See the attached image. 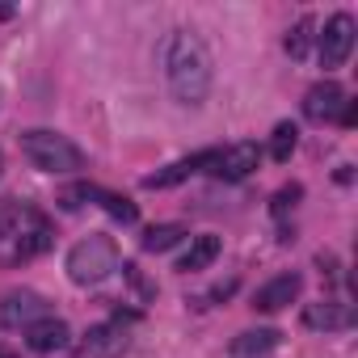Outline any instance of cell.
Here are the masks:
<instances>
[{"label":"cell","instance_id":"1","mask_svg":"<svg viewBox=\"0 0 358 358\" xmlns=\"http://www.w3.org/2000/svg\"><path fill=\"white\" fill-rule=\"evenodd\" d=\"M164 80H169V93L182 101V106H203L207 93H211V51L207 43L194 34V30H173L164 38Z\"/></svg>","mask_w":358,"mask_h":358},{"label":"cell","instance_id":"2","mask_svg":"<svg viewBox=\"0 0 358 358\" xmlns=\"http://www.w3.org/2000/svg\"><path fill=\"white\" fill-rule=\"evenodd\" d=\"M22 156H26L34 169H43V173H80V169H85V152H80L68 135L43 131V127L22 131Z\"/></svg>","mask_w":358,"mask_h":358},{"label":"cell","instance_id":"3","mask_svg":"<svg viewBox=\"0 0 358 358\" xmlns=\"http://www.w3.org/2000/svg\"><path fill=\"white\" fill-rule=\"evenodd\" d=\"M64 270H68V278H72L76 287H93V282H101V278H110V274L118 270V245L97 232V236L72 245Z\"/></svg>","mask_w":358,"mask_h":358},{"label":"cell","instance_id":"4","mask_svg":"<svg viewBox=\"0 0 358 358\" xmlns=\"http://www.w3.org/2000/svg\"><path fill=\"white\" fill-rule=\"evenodd\" d=\"M354 34H358V26H354V17L350 13H333L329 22H324V30L316 34L320 38V68H341L345 59H350V51H354Z\"/></svg>","mask_w":358,"mask_h":358},{"label":"cell","instance_id":"5","mask_svg":"<svg viewBox=\"0 0 358 358\" xmlns=\"http://www.w3.org/2000/svg\"><path fill=\"white\" fill-rule=\"evenodd\" d=\"M38 320H47V299L38 291H9L0 299V324L5 329H30Z\"/></svg>","mask_w":358,"mask_h":358},{"label":"cell","instance_id":"6","mask_svg":"<svg viewBox=\"0 0 358 358\" xmlns=\"http://www.w3.org/2000/svg\"><path fill=\"white\" fill-rule=\"evenodd\" d=\"M257 160H262L257 143H232V148H220L211 156V173L224 177V182H245V177L257 169Z\"/></svg>","mask_w":358,"mask_h":358},{"label":"cell","instance_id":"7","mask_svg":"<svg viewBox=\"0 0 358 358\" xmlns=\"http://www.w3.org/2000/svg\"><path fill=\"white\" fill-rule=\"evenodd\" d=\"M350 97H345V89L337 85V80H320V85H312L308 93H303V114L312 118V122H333V118H341V106H345Z\"/></svg>","mask_w":358,"mask_h":358},{"label":"cell","instance_id":"8","mask_svg":"<svg viewBox=\"0 0 358 358\" xmlns=\"http://www.w3.org/2000/svg\"><path fill=\"white\" fill-rule=\"evenodd\" d=\"M299 291H303V278H299V274H278V278H270L266 287H257L253 308H257V312H282L287 303L299 299Z\"/></svg>","mask_w":358,"mask_h":358},{"label":"cell","instance_id":"9","mask_svg":"<svg viewBox=\"0 0 358 358\" xmlns=\"http://www.w3.org/2000/svg\"><path fill=\"white\" fill-rule=\"evenodd\" d=\"M303 324L316 329V333H337V329H350L354 324V308L341 303V299H320V303H308L303 308Z\"/></svg>","mask_w":358,"mask_h":358},{"label":"cell","instance_id":"10","mask_svg":"<svg viewBox=\"0 0 358 358\" xmlns=\"http://www.w3.org/2000/svg\"><path fill=\"white\" fill-rule=\"evenodd\" d=\"M51 228H47V220L43 215H34V211H22V236H17V249H13V257L17 262H30V257H38V253H47L51 249Z\"/></svg>","mask_w":358,"mask_h":358},{"label":"cell","instance_id":"11","mask_svg":"<svg viewBox=\"0 0 358 358\" xmlns=\"http://www.w3.org/2000/svg\"><path fill=\"white\" fill-rule=\"evenodd\" d=\"M122 350H127L122 320H106V324H93L85 333V354H93V358H118Z\"/></svg>","mask_w":358,"mask_h":358},{"label":"cell","instance_id":"12","mask_svg":"<svg viewBox=\"0 0 358 358\" xmlns=\"http://www.w3.org/2000/svg\"><path fill=\"white\" fill-rule=\"evenodd\" d=\"M211 156H215V152H199V156H186V160H177V164L160 169V173H148V177H143V190H164V186L186 182L190 173H199V169H211Z\"/></svg>","mask_w":358,"mask_h":358},{"label":"cell","instance_id":"13","mask_svg":"<svg viewBox=\"0 0 358 358\" xmlns=\"http://www.w3.org/2000/svg\"><path fill=\"white\" fill-rule=\"evenodd\" d=\"M68 337H72V329H68L64 320H55V316H47V320H38V324H30V329H26V345H30L34 354L64 350V345H68Z\"/></svg>","mask_w":358,"mask_h":358},{"label":"cell","instance_id":"14","mask_svg":"<svg viewBox=\"0 0 358 358\" xmlns=\"http://www.w3.org/2000/svg\"><path fill=\"white\" fill-rule=\"evenodd\" d=\"M274 345H278V329H249V333L232 337L228 354L232 358H270Z\"/></svg>","mask_w":358,"mask_h":358},{"label":"cell","instance_id":"15","mask_svg":"<svg viewBox=\"0 0 358 358\" xmlns=\"http://www.w3.org/2000/svg\"><path fill=\"white\" fill-rule=\"evenodd\" d=\"M220 236H211V232H203V236H194L190 241V249L182 253V262H177V270H186V274H199V270H207L215 257H220Z\"/></svg>","mask_w":358,"mask_h":358},{"label":"cell","instance_id":"16","mask_svg":"<svg viewBox=\"0 0 358 358\" xmlns=\"http://www.w3.org/2000/svg\"><path fill=\"white\" fill-rule=\"evenodd\" d=\"M182 236H186L182 224H156V228L143 232V249H148V253H164V249H173Z\"/></svg>","mask_w":358,"mask_h":358},{"label":"cell","instance_id":"17","mask_svg":"<svg viewBox=\"0 0 358 358\" xmlns=\"http://www.w3.org/2000/svg\"><path fill=\"white\" fill-rule=\"evenodd\" d=\"M295 143H299V127H295V122H278V127H274V139H270V156H274L278 164H287L291 152H295Z\"/></svg>","mask_w":358,"mask_h":358},{"label":"cell","instance_id":"18","mask_svg":"<svg viewBox=\"0 0 358 358\" xmlns=\"http://www.w3.org/2000/svg\"><path fill=\"white\" fill-rule=\"evenodd\" d=\"M312 30H316V22H312V17H299V22H295V30L287 34V51H291V59H303V55H308Z\"/></svg>","mask_w":358,"mask_h":358},{"label":"cell","instance_id":"19","mask_svg":"<svg viewBox=\"0 0 358 358\" xmlns=\"http://www.w3.org/2000/svg\"><path fill=\"white\" fill-rule=\"evenodd\" d=\"M93 199H101V203H106V211H110L114 220H122V224H135V220H139V211H135V203H127V199H118V194H106V190H93Z\"/></svg>","mask_w":358,"mask_h":358},{"label":"cell","instance_id":"20","mask_svg":"<svg viewBox=\"0 0 358 358\" xmlns=\"http://www.w3.org/2000/svg\"><path fill=\"white\" fill-rule=\"evenodd\" d=\"M299 199H303V186H295V182H291V186H282V190L274 194L270 211H274V215H287V211H291V207H295Z\"/></svg>","mask_w":358,"mask_h":358},{"label":"cell","instance_id":"21","mask_svg":"<svg viewBox=\"0 0 358 358\" xmlns=\"http://www.w3.org/2000/svg\"><path fill=\"white\" fill-rule=\"evenodd\" d=\"M17 224H22V211H17V207H9V203H0V241L13 236V232H17Z\"/></svg>","mask_w":358,"mask_h":358},{"label":"cell","instance_id":"22","mask_svg":"<svg viewBox=\"0 0 358 358\" xmlns=\"http://www.w3.org/2000/svg\"><path fill=\"white\" fill-rule=\"evenodd\" d=\"M0 17H13V9H9V5H0Z\"/></svg>","mask_w":358,"mask_h":358},{"label":"cell","instance_id":"23","mask_svg":"<svg viewBox=\"0 0 358 358\" xmlns=\"http://www.w3.org/2000/svg\"><path fill=\"white\" fill-rule=\"evenodd\" d=\"M0 358H13V354H9V350H5V345H0Z\"/></svg>","mask_w":358,"mask_h":358}]
</instances>
